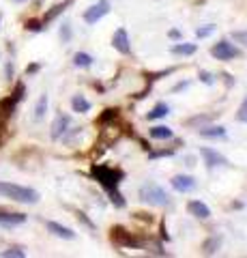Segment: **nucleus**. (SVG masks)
<instances>
[{"mask_svg": "<svg viewBox=\"0 0 247 258\" xmlns=\"http://www.w3.org/2000/svg\"><path fill=\"white\" fill-rule=\"evenodd\" d=\"M47 112V95H41V99L37 101V108H35V118H43Z\"/></svg>", "mask_w": 247, "mask_h": 258, "instance_id": "22", "label": "nucleus"}, {"mask_svg": "<svg viewBox=\"0 0 247 258\" xmlns=\"http://www.w3.org/2000/svg\"><path fill=\"white\" fill-rule=\"evenodd\" d=\"M108 194H110V200H112L114 207H118V209L125 207V198H123V194L118 191V187L116 189H108Z\"/></svg>", "mask_w": 247, "mask_h": 258, "instance_id": "25", "label": "nucleus"}, {"mask_svg": "<svg viewBox=\"0 0 247 258\" xmlns=\"http://www.w3.org/2000/svg\"><path fill=\"white\" fill-rule=\"evenodd\" d=\"M93 56L91 54H86V52H77V54H73V64L75 67H79V69H89L91 64H93Z\"/></svg>", "mask_w": 247, "mask_h": 258, "instance_id": "21", "label": "nucleus"}, {"mask_svg": "<svg viewBox=\"0 0 247 258\" xmlns=\"http://www.w3.org/2000/svg\"><path fill=\"white\" fill-rule=\"evenodd\" d=\"M204 254H217L219 252V247H221V237H217V235H213V237H209L204 241Z\"/></svg>", "mask_w": 247, "mask_h": 258, "instance_id": "20", "label": "nucleus"}, {"mask_svg": "<svg viewBox=\"0 0 247 258\" xmlns=\"http://www.w3.org/2000/svg\"><path fill=\"white\" fill-rule=\"evenodd\" d=\"M170 185H172L174 191L187 194V191H194L196 189V179H194V176H189V174H177V176H172Z\"/></svg>", "mask_w": 247, "mask_h": 258, "instance_id": "9", "label": "nucleus"}, {"mask_svg": "<svg viewBox=\"0 0 247 258\" xmlns=\"http://www.w3.org/2000/svg\"><path fill=\"white\" fill-rule=\"evenodd\" d=\"M0 196L9 198L13 203H24V205L39 203V191H35L33 187H24V185L5 183V181H0Z\"/></svg>", "mask_w": 247, "mask_h": 258, "instance_id": "2", "label": "nucleus"}, {"mask_svg": "<svg viewBox=\"0 0 247 258\" xmlns=\"http://www.w3.org/2000/svg\"><path fill=\"white\" fill-rule=\"evenodd\" d=\"M110 239H112V243L118 247H142L144 245V241L133 237L129 230L123 228V226H114V228L110 230Z\"/></svg>", "mask_w": 247, "mask_h": 258, "instance_id": "4", "label": "nucleus"}, {"mask_svg": "<svg viewBox=\"0 0 247 258\" xmlns=\"http://www.w3.org/2000/svg\"><path fill=\"white\" fill-rule=\"evenodd\" d=\"M77 217H79V220H82L86 226H89V228H93V222H91V220H89V217H86L84 213H77Z\"/></svg>", "mask_w": 247, "mask_h": 258, "instance_id": "34", "label": "nucleus"}, {"mask_svg": "<svg viewBox=\"0 0 247 258\" xmlns=\"http://www.w3.org/2000/svg\"><path fill=\"white\" fill-rule=\"evenodd\" d=\"M110 7H112V5H110L108 0H99L97 5H93L91 9L84 11V22L91 24V26H93V24H97L99 20H103L110 13Z\"/></svg>", "mask_w": 247, "mask_h": 258, "instance_id": "6", "label": "nucleus"}, {"mask_svg": "<svg viewBox=\"0 0 247 258\" xmlns=\"http://www.w3.org/2000/svg\"><path fill=\"white\" fill-rule=\"evenodd\" d=\"M26 71H28V74H35V71H39V64H30Z\"/></svg>", "mask_w": 247, "mask_h": 258, "instance_id": "35", "label": "nucleus"}, {"mask_svg": "<svg viewBox=\"0 0 247 258\" xmlns=\"http://www.w3.org/2000/svg\"><path fill=\"white\" fill-rule=\"evenodd\" d=\"M138 196H140L142 203L150 205V207H168L170 205V196L166 194V189L159 187V185L153 183V181H148V183L142 185L140 191H138Z\"/></svg>", "mask_w": 247, "mask_h": 258, "instance_id": "3", "label": "nucleus"}, {"mask_svg": "<svg viewBox=\"0 0 247 258\" xmlns=\"http://www.w3.org/2000/svg\"><path fill=\"white\" fill-rule=\"evenodd\" d=\"M13 3H26V0H13Z\"/></svg>", "mask_w": 247, "mask_h": 258, "instance_id": "38", "label": "nucleus"}, {"mask_svg": "<svg viewBox=\"0 0 247 258\" xmlns=\"http://www.w3.org/2000/svg\"><path fill=\"white\" fill-rule=\"evenodd\" d=\"M112 45H114V50H116V52H121V54H131L129 32H127L125 26H121V28H116V30H114V35H112Z\"/></svg>", "mask_w": 247, "mask_h": 258, "instance_id": "7", "label": "nucleus"}, {"mask_svg": "<svg viewBox=\"0 0 247 258\" xmlns=\"http://www.w3.org/2000/svg\"><path fill=\"white\" fill-rule=\"evenodd\" d=\"M69 127H71V116L69 114H58L56 118H54V123H52V138L60 140L62 136L69 132Z\"/></svg>", "mask_w": 247, "mask_h": 258, "instance_id": "10", "label": "nucleus"}, {"mask_svg": "<svg viewBox=\"0 0 247 258\" xmlns=\"http://www.w3.org/2000/svg\"><path fill=\"white\" fill-rule=\"evenodd\" d=\"M187 86H189V82H179L177 86H174V88H172V93H179V91H185V88H187Z\"/></svg>", "mask_w": 247, "mask_h": 258, "instance_id": "33", "label": "nucleus"}, {"mask_svg": "<svg viewBox=\"0 0 247 258\" xmlns=\"http://www.w3.org/2000/svg\"><path fill=\"white\" fill-rule=\"evenodd\" d=\"M211 56L217 60H234V58H241V50H238L234 43L221 39V41H217L211 47Z\"/></svg>", "mask_w": 247, "mask_h": 258, "instance_id": "5", "label": "nucleus"}, {"mask_svg": "<svg viewBox=\"0 0 247 258\" xmlns=\"http://www.w3.org/2000/svg\"><path fill=\"white\" fill-rule=\"evenodd\" d=\"M200 155L204 157V164L206 168H221V166H228V159L217 153L215 149H209V147H202L200 149Z\"/></svg>", "mask_w": 247, "mask_h": 258, "instance_id": "8", "label": "nucleus"}, {"mask_svg": "<svg viewBox=\"0 0 247 258\" xmlns=\"http://www.w3.org/2000/svg\"><path fill=\"white\" fill-rule=\"evenodd\" d=\"M198 78H200L204 84H209V86H213V84H215V76H213V74H209V71H200V74H198Z\"/></svg>", "mask_w": 247, "mask_h": 258, "instance_id": "31", "label": "nucleus"}, {"mask_svg": "<svg viewBox=\"0 0 247 258\" xmlns=\"http://www.w3.org/2000/svg\"><path fill=\"white\" fill-rule=\"evenodd\" d=\"M198 134L202 138H209V140H217V138H226V127L221 125H206V127H200Z\"/></svg>", "mask_w": 247, "mask_h": 258, "instance_id": "13", "label": "nucleus"}, {"mask_svg": "<svg viewBox=\"0 0 247 258\" xmlns=\"http://www.w3.org/2000/svg\"><path fill=\"white\" fill-rule=\"evenodd\" d=\"M236 120H241V123H247V97L243 99V103L238 106V112H236Z\"/></svg>", "mask_w": 247, "mask_h": 258, "instance_id": "28", "label": "nucleus"}, {"mask_svg": "<svg viewBox=\"0 0 247 258\" xmlns=\"http://www.w3.org/2000/svg\"><path fill=\"white\" fill-rule=\"evenodd\" d=\"M7 76H9V78L13 76V64H11V62H9V64H7Z\"/></svg>", "mask_w": 247, "mask_h": 258, "instance_id": "37", "label": "nucleus"}, {"mask_svg": "<svg viewBox=\"0 0 247 258\" xmlns=\"http://www.w3.org/2000/svg\"><path fill=\"white\" fill-rule=\"evenodd\" d=\"M91 176L95 181H99V185L103 189H116L121 181L125 179V172L121 168H112V166H106V164H93L91 166Z\"/></svg>", "mask_w": 247, "mask_h": 258, "instance_id": "1", "label": "nucleus"}, {"mask_svg": "<svg viewBox=\"0 0 247 258\" xmlns=\"http://www.w3.org/2000/svg\"><path fill=\"white\" fill-rule=\"evenodd\" d=\"M71 108H73V112H77V114H86V112L91 110V101L86 99L84 95H75L73 99H71Z\"/></svg>", "mask_w": 247, "mask_h": 258, "instance_id": "16", "label": "nucleus"}, {"mask_svg": "<svg viewBox=\"0 0 247 258\" xmlns=\"http://www.w3.org/2000/svg\"><path fill=\"white\" fill-rule=\"evenodd\" d=\"M24 222H26L24 213H0V226H7V228H13V226H20Z\"/></svg>", "mask_w": 247, "mask_h": 258, "instance_id": "14", "label": "nucleus"}, {"mask_svg": "<svg viewBox=\"0 0 247 258\" xmlns=\"http://www.w3.org/2000/svg\"><path fill=\"white\" fill-rule=\"evenodd\" d=\"M187 211L194 217H198V220H209L211 217V209L206 207L202 200H191V203L187 205Z\"/></svg>", "mask_w": 247, "mask_h": 258, "instance_id": "12", "label": "nucleus"}, {"mask_svg": "<svg viewBox=\"0 0 247 258\" xmlns=\"http://www.w3.org/2000/svg\"><path fill=\"white\" fill-rule=\"evenodd\" d=\"M170 37L172 39H181V32L179 30H170Z\"/></svg>", "mask_w": 247, "mask_h": 258, "instance_id": "36", "label": "nucleus"}, {"mask_svg": "<svg viewBox=\"0 0 247 258\" xmlns=\"http://www.w3.org/2000/svg\"><path fill=\"white\" fill-rule=\"evenodd\" d=\"M26 30H30V32H39V30H43V22L30 20V22H26Z\"/></svg>", "mask_w": 247, "mask_h": 258, "instance_id": "30", "label": "nucleus"}, {"mask_svg": "<svg viewBox=\"0 0 247 258\" xmlns=\"http://www.w3.org/2000/svg\"><path fill=\"white\" fill-rule=\"evenodd\" d=\"M168 114H170V106H168V103H163V101H161V103H157V106L148 112L146 118H148V120H157V118H166Z\"/></svg>", "mask_w": 247, "mask_h": 258, "instance_id": "17", "label": "nucleus"}, {"mask_svg": "<svg viewBox=\"0 0 247 258\" xmlns=\"http://www.w3.org/2000/svg\"><path fill=\"white\" fill-rule=\"evenodd\" d=\"M0 256L3 258H24L26 256V252H24V247H9V249H5V252H0Z\"/></svg>", "mask_w": 247, "mask_h": 258, "instance_id": "23", "label": "nucleus"}, {"mask_svg": "<svg viewBox=\"0 0 247 258\" xmlns=\"http://www.w3.org/2000/svg\"><path fill=\"white\" fill-rule=\"evenodd\" d=\"M60 39H62V43H67L71 39V26L69 24H62L60 26Z\"/></svg>", "mask_w": 247, "mask_h": 258, "instance_id": "32", "label": "nucleus"}, {"mask_svg": "<svg viewBox=\"0 0 247 258\" xmlns=\"http://www.w3.org/2000/svg\"><path fill=\"white\" fill-rule=\"evenodd\" d=\"M196 50H198L196 43H174L172 45V54H177V56H191V54H196Z\"/></svg>", "mask_w": 247, "mask_h": 258, "instance_id": "19", "label": "nucleus"}, {"mask_svg": "<svg viewBox=\"0 0 247 258\" xmlns=\"http://www.w3.org/2000/svg\"><path fill=\"white\" fill-rule=\"evenodd\" d=\"M118 116V108H108V110H103V114L99 116V123H110V120H116Z\"/></svg>", "mask_w": 247, "mask_h": 258, "instance_id": "24", "label": "nucleus"}, {"mask_svg": "<svg viewBox=\"0 0 247 258\" xmlns=\"http://www.w3.org/2000/svg\"><path fill=\"white\" fill-rule=\"evenodd\" d=\"M232 39H234L236 43H241V45L247 47V30H236V32H232Z\"/></svg>", "mask_w": 247, "mask_h": 258, "instance_id": "29", "label": "nucleus"}, {"mask_svg": "<svg viewBox=\"0 0 247 258\" xmlns=\"http://www.w3.org/2000/svg\"><path fill=\"white\" fill-rule=\"evenodd\" d=\"M71 3H73V0H65V3H58L56 7H52V11H47V13H45V18L41 20V22H43V26H45L47 22H52L54 18H58V15H60L62 11H65V9H67V7H69Z\"/></svg>", "mask_w": 247, "mask_h": 258, "instance_id": "18", "label": "nucleus"}, {"mask_svg": "<svg viewBox=\"0 0 247 258\" xmlns=\"http://www.w3.org/2000/svg\"><path fill=\"white\" fill-rule=\"evenodd\" d=\"M174 155V149H161V151H148V157L150 159H157V157H172Z\"/></svg>", "mask_w": 247, "mask_h": 258, "instance_id": "27", "label": "nucleus"}, {"mask_svg": "<svg viewBox=\"0 0 247 258\" xmlns=\"http://www.w3.org/2000/svg\"><path fill=\"white\" fill-rule=\"evenodd\" d=\"M45 228L50 230L54 237H58V239H67V241L75 239V232L71 230V228H67V226L58 224V222H45Z\"/></svg>", "mask_w": 247, "mask_h": 258, "instance_id": "11", "label": "nucleus"}, {"mask_svg": "<svg viewBox=\"0 0 247 258\" xmlns=\"http://www.w3.org/2000/svg\"><path fill=\"white\" fill-rule=\"evenodd\" d=\"M148 136L153 140H170L172 138V129L168 125H155L148 129Z\"/></svg>", "mask_w": 247, "mask_h": 258, "instance_id": "15", "label": "nucleus"}, {"mask_svg": "<svg viewBox=\"0 0 247 258\" xmlns=\"http://www.w3.org/2000/svg\"><path fill=\"white\" fill-rule=\"evenodd\" d=\"M215 28H217V26H213V24H206V26H200V28L196 30V37H198V39H206V37H211L213 32H215Z\"/></svg>", "mask_w": 247, "mask_h": 258, "instance_id": "26", "label": "nucleus"}]
</instances>
